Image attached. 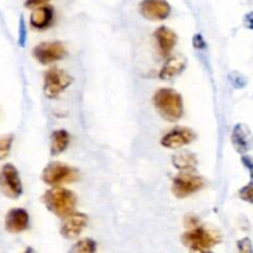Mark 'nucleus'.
I'll return each mask as SVG.
<instances>
[{
  "mask_svg": "<svg viewBox=\"0 0 253 253\" xmlns=\"http://www.w3.org/2000/svg\"><path fill=\"white\" fill-rule=\"evenodd\" d=\"M12 140H14V136L12 135H5L0 137V161L5 160L9 156L10 150H11Z\"/></svg>",
  "mask_w": 253,
  "mask_h": 253,
  "instance_id": "aec40b11",
  "label": "nucleus"
},
{
  "mask_svg": "<svg viewBox=\"0 0 253 253\" xmlns=\"http://www.w3.org/2000/svg\"><path fill=\"white\" fill-rule=\"evenodd\" d=\"M242 163H244L245 167L250 170V174H251L253 180V158L250 157V156H244V157H242Z\"/></svg>",
  "mask_w": 253,
  "mask_h": 253,
  "instance_id": "b1692460",
  "label": "nucleus"
},
{
  "mask_svg": "<svg viewBox=\"0 0 253 253\" xmlns=\"http://www.w3.org/2000/svg\"><path fill=\"white\" fill-rule=\"evenodd\" d=\"M25 41H26V27H25L24 17L20 19V27H19V44L24 47Z\"/></svg>",
  "mask_w": 253,
  "mask_h": 253,
  "instance_id": "5701e85b",
  "label": "nucleus"
},
{
  "mask_svg": "<svg viewBox=\"0 0 253 253\" xmlns=\"http://www.w3.org/2000/svg\"><path fill=\"white\" fill-rule=\"evenodd\" d=\"M24 253H34V251H32V249H27Z\"/></svg>",
  "mask_w": 253,
  "mask_h": 253,
  "instance_id": "cd10ccee",
  "label": "nucleus"
},
{
  "mask_svg": "<svg viewBox=\"0 0 253 253\" xmlns=\"http://www.w3.org/2000/svg\"><path fill=\"white\" fill-rule=\"evenodd\" d=\"M96 250V244L91 239H83L77 242L71 249L69 253H94Z\"/></svg>",
  "mask_w": 253,
  "mask_h": 253,
  "instance_id": "6ab92c4d",
  "label": "nucleus"
},
{
  "mask_svg": "<svg viewBox=\"0 0 253 253\" xmlns=\"http://www.w3.org/2000/svg\"><path fill=\"white\" fill-rule=\"evenodd\" d=\"M153 103L165 120L177 121L183 116V100L179 93L169 88H162L153 95Z\"/></svg>",
  "mask_w": 253,
  "mask_h": 253,
  "instance_id": "f257e3e1",
  "label": "nucleus"
},
{
  "mask_svg": "<svg viewBox=\"0 0 253 253\" xmlns=\"http://www.w3.org/2000/svg\"><path fill=\"white\" fill-rule=\"evenodd\" d=\"M73 79L61 68H49L44 73L43 91L48 99H54L72 84Z\"/></svg>",
  "mask_w": 253,
  "mask_h": 253,
  "instance_id": "39448f33",
  "label": "nucleus"
},
{
  "mask_svg": "<svg viewBox=\"0 0 253 253\" xmlns=\"http://www.w3.org/2000/svg\"><path fill=\"white\" fill-rule=\"evenodd\" d=\"M42 179L46 184L58 187L64 183H72L78 179V172L71 166L62 162L49 163L42 172Z\"/></svg>",
  "mask_w": 253,
  "mask_h": 253,
  "instance_id": "20e7f679",
  "label": "nucleus"
},
{
  "mask_svg": "<svg viewBox=\"0 0 253 253\" xmlns=\"http://www.w3.org/2000/svg\"><path fill=\"white\" fill-rule=\"evenodd\" d=\"M69 145V133L66 130H57L52 133L51 155L56 156L63 152Z\"/></svg>",
  "mask_w": 253,
  "mask_h": 253,
  "instance_id": "f3484780",
  "label": "nucleus"
},
{
  "mask_svg": "<svg viewBox=\"0 0 253 253\" xmlns=\"http://www.w3.org/2000/svg\"><path fill=\"white\" fill-rule=\"evenodd\" d=\"M155 37L157 40L158 49L162 57H168L172 49L174 48L175 43H177V35L174 31L166 26H161L156 30Z\"/></svg>",
  "mask_w": 253,
  "mask_h": 253,
  "instance_id": "4468645a",
  "label": "nucleus"
},
{
  "mask_svg": "<svg viewBox=\"0 0 253 253\" xmlns=\"http://www.w3.org/2000/svg\"><path fill=\"white\" fill-rule=\"evenodd\" d=\"M183 244L194 252H204V250L211 249L221 241V236L212 230L197 226L182 236Z\"/></svg>",
  "mask_w": 253,
  "mask_h": 253,
  "instance_id": "7ed1b4c3",
  "label": "nucleus"
},
{
  "mask_svg": "<svg viewBox=\"0 0 253 253\" xmlns=\"http://www.w3.org/2000/svg\"><path fill=\"white\" fill-rule=\"evenodd\" d=\"M231 141L239 153H246L253 147V136L250 128L244 124H237L232 130Z\"/></svg>",
  "mask_w": 253,
  "mask_h": 253,
  "instance_id": "ddd939ff",
  "label": "nucleus"
},
{
  "mask_svg": "<svg viewBox=\"0 0 253 253\" xmlns=\"http://www.w3.org/2000/svg\"><path fill=\"white\" fill-rule=\"evenodd\" d=\"M173 165L180 170H190L197 166V157L192 152H180L173 156Z\"/></svg>",
  "mask_w": 253,
  "mask_h": 253,
  "instance_id": "a211bd4d",
  "label": "nucleus"
},
{
  "mask_svg": "<svg viewBox=\"0 0 253 253\" xmlns=\"http://www.w3.org/2000/svg\"><path fill=\"white\" fill-rule=\"evenodd\" d=\"M49 0H26L25 2V6L26 7H36L40 6V5H43L46 2H48Z\"/></svg>",
  "mask_w": 253,
  "mask_h": 253,
  "instance_id": "393cba45",
  "label": "nucleus"
},
{
  "mask_svg": "<svg viewBox=\"0 0 253 253\" xmlns=\"http://www.w3.org/2000/svg\"><path fill=\"white\" fill-rule=\"evenodd\" d=\"M195 137L197 135L192 128L179 126V127L173 128L169 132L166 133L161 140V143L167 148H179L185 145H189L195 140Z\"/></svg>",
  "mask_w": 253,
  "mask_h": 253,
  "instance_id": "9d476101",
  "label": "nucleus"
},
{
  "mask_svg": "<svg viewBox=\"0 0 253 253\" xmlns=\"http://www.w3.org/2000/svg\"><path fill=\"white\" fill-rule=\"evenodd\" d=\"M53 20V7L52 6H40L32 11L30 16V24L37 30H44L51 25Z\"/></svg>",
  "mask_w": 253,
  "mask_h": 253,
  "instance_id": "2eb2a0df",
  "label": "nucleus"
},
{
  "mask_svg": "<svg viewBox=\"0 0 253 253\" xmlns=\"http://www.w3.org/2000/svg\"><path fill=\"white\" fill-rule=\"evenodd\" d=\"M187 66V61L182 56H172L167 59L163 68L161 69L160 77L161 79H170L173 77L182 73Z\"/></svg>",
  "mask_w": 253,
  "mask_h": 253,
  "instance_id": "dca6fc26",
  "label": "nucleus"
},
{
  "mask_svg": "<svg viewBox=\"0 0 253 253\" xmlns=\"http://www.w3.org/2000/svg\"><path fill=\"white\" fill-rule=\"evenodd\" d=\"M88 224V217L82 212H72L67 217H64V221L62 222L61 235L64 239H76L82 234Z\"/></svg>",
  "mask_w": 253,
  "mask_h": 253,
  "instance_id": "9b49d317",
  "label": "nucleus"
},
{
  "mask_svg": "<svg viewBox=\"0 0 253 253\" xmlns=\"http://www.w3.org/2000/svg\"><path fill=\"white\" fill-rule=\"evenodd\" d=\"M200 253H211V252H200Z\"/></svg>",
  "mask_w": 253,
  "mask_h": 253,
  "instance_id": "c85d7f7f",
  "label": "nucleus"
},
{
  "mask_svg": "<svg viewBox=\"0 0 253 253\" xmlns=\"http://www.w3.org/2000/svg\"><path fill=\"white\" fill-rule=\"evenodd\" d=\"M194 46L199 47V48H203V47L205 46L204 40L202 39V36H200V35H197V36H194Z\"/></svg>",
  "mask_w": 253,
  "mask_h": 253,
  "instance_id": "bb28decb",
  "label": "nucleus"
},
{
  "mask_svg": "<svg viewBox=\"0 0 253 253\" xmlns=\"http://www.w3.org/2000/svg\"><path fill=\"white\" fill-rule=\"evenodd\" d=\"M43 203L47 209L59 217H67L73 212L77 204V197L73 192L61 187H53L43 195Z\"/></svg>",
  "mask_w": 253,
  "mask_h": 253,
  "instance_id": "f03ea898",
  "label": "nucleus"
},
{
  "mask_svg": "<svg viewBox=\"0 0 253 253\" xmlns=\"http://www.w3.org/2000/svg\"><path fill=\"white\" fill-rule=\"evenodd\" d=\"M236 253H253L252 242L249 237H245V239L237 241Z\"/></svg>",
  "mask_w": 253,
  "mask_h": 253,
  "instance_id": "4be33fe9",
  "label": "nucleus"
},
{
  "mask_svg": "<svg viewBox=\"0 0 253 253\" xmlns=\"http://www.w3.org/2000/svg\"><path fill=\"white\" fill-rule=\"evenodd\" d=\"M244 24L247 29L253 30V11L249 12V14L245 15L244 17Z\"/></svg>",
  "mask_w": 253,
  "mask_h": 253,
  "instance_id": "a878e982",
  "label": "nucleus"
},
{
  "mask_svg": "<svg viewBox=\"0 0 253 253\" xmlns=\"http://www.w3.org/2000/svg\"><path fill=\"white\" fill-rule=\"evenodd\" d=\"M140 11L143 17L151 21H161L170 14V5L167 0H142Z\"/></svg>",
  "mask_w": 253,
  "mask_h": 253,
  "instance_id": "1a4fd4ad",
  "label": "nucleus"
},
{
  "mask_svg": "<svg viewBox=\"0 0 253 253\" xmlns=\"http://www.w3.org/2000/svg\"><path fill=\"white\" fill-rule=\"evenodd\" d=\"M67 51L66 47L62 42H42V43L37 44L32 51L35 58L40 62L41 64H51L53 62L59 61L66 56Z\"/></svg>",
  "mask_w": 253,
  "mask_h": 253,
  "instance_id": "6e6552de",
  "label": "nucleus"
},
{
  "mask_svg": "<svg viewBox=\"0 0 253 253\" xmlns=\"http://www.w3.org/2000/svg\"><path fill=\"white\" fill-rule=\"evenodd\" d=\"M0 192L10 199H17L22 194V184L16 168L7 163L0 170Z\"/></svg>",
  "mask_w": 253,
  "mask_h": 253,
  "instance_id": "423d86ee",
  "label": "nucleus"
},
{
  "mask_svg": "<svg viewBox=\"0 0 253 253\" xmlns=\"http://www.w3.org/2000/svg\"><path fill=\"white\" fill-rule=\"evenodd\" d=\"M30 217L25 209L15 208L6 214L5 217V229L10 234H20L29 227Z\"/></svg>",
  "mask_w": 253,
  "mask_h": 253,
  "instance_id": "f8f14e48",
  "label": "nucleus"
},
{
  "mask_svg": "<svg viewBox=\"0 0 253 253\" xmlns=\"http://www.w3.org/2000/svg\"><path fill=\"white\" fill-rule=\"evenodd\" d=\"M205 185V180L200 175L192 174V173H180L173 179L172 192L177 198H187L194 194L198 190L203 189Z\"/></svg>",
  "mask_w": 253,
  "mask_h": 253,
  "instance_id": "0eeeda50",
  "label": "nucleus"
},
{
  "mask_svg": "<svg viewBox=\"0 0 253 253\" xmlns=\"http://www.w3.org/2000/svg\"><path fill=\"white\" fill-rule=\"evenodd\" d=\"M239 195H240V198H241L242 200H245V202L251 203V204H253V180H252V182H250L249 184L245 185V187H242L241 189H240Z\"/></svg>",
  "mask_w": 253,
  "mask_h": 253,
  "instance_id": "412c9836",
  "label": "nucleus"
}]
</instances>
